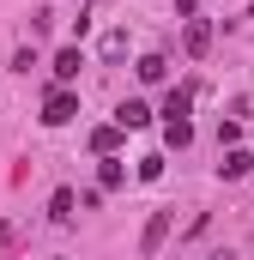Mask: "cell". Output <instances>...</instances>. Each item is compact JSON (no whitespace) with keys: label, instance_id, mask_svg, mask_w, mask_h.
<instances>
[{"label":"cell","instance_id":"obj_3","mask_svg":"<svg viewBox=\"0 0 254 260\" xmlns=\"http://www.w3.org/2000/svg\"><path fill=\"white\" fill-rule=\"evenodd\" d=\"M145 121H151V109H145L139 97H127L121 109H115V127H145Z\"/></svg>","mask_w":254,"mask_h":260},{"label":"cell","instance_id":"obj_12","mask_svg":"<svg viewBox=\"0 0 254 260\" xmlns=\"http://www.w3.org/2000/svg\"><path fill=\"white\" fill-rule=\"evenodd\" d=\"M212 260H224V254H212Z\"/></svg>","mask_w":254,"mask_h":260},{"label":"cell","instance_id":"obj_2","mask_svg":"<svg viewBox=\"0 0 254 260\" xmlns=\"http://www.w3.org/2000/svg\"><path fill=\"white\" fill-rule=\"evenodd\" d=\"M164 236H170V212H151V224H145L139 248H145V254H157V248H164Z\"/></svg>","mask_w":254,"mask_h":260},{"label":"cell","instance_id":"obj_6","mask_svg":"<svg viewBox=\"0 0 254 260\" xmlns=\"http://www.w3.org/2000/svg\"><path fill=\"white\" fill-rule=\"evenodd\" d=\"M248 170H254V157H248V151H230V157H224V176H230V182H242Z\"/></svg>","mask_w":254,"mask_h":260},{"label":"cell","instance_id":"obj_7","mask_svg":"<svg viewBox=\"0 0 254 260\" xmlns=\"http://www.w3.org/2000/svg\"><path fill=\"white\" fill-rule=\"evenodd\" d=\"M91 145H97V151H103V157H109V151H115V145H121V127H97V133H91Z\"/></svg>","mask_w":254,"mask_h":260},{"label":"cell","instance_id":"obj_11","mask_svg":"<svg viewBox=\"0 0 254 260\" xmlns=\"http://www.w3.org/2000/svg\"><path fill=\"white\" fill-rule=\"evenodd\" d=\"M97 182H103V188H121V164H115V157H103V170H97Z\"/></svg>","mask_w":254,"mask_h":260},{"label":"cell","instance_id":"obj_8","mask_svg":"<svg viewBox=\"0 0 254 260\" xmlns=\"http://www.w3.org/2000/svg\"><path fill=\"white\" fill-rule=\"evenodd\" d=\"M188 97H194V91H170V103H164V115H170V121H182V115H188Z\"/></svg>","mask_w":254,"mask_h":260},{"label":"cell","instance_id":"obj_4","mask_svg":"<svg viewBox=\"0 0 254 260\" xmlns=\"http://www.w3.org/2000/svg\"><path fill=\"white\" fill-rule=\"evenodd\" d=\"M79 67H85V55H79V49H61V55H55V79L73 85V79H79Z\"/></svg>","mask_w":254,"mask_h":260},{"label":"cell","instance_id":"obj_1","mask_svg":"<svg viewBox=\"0 0 254 260\" xmlns=\"http://www.w3.org/2000/svg\"><path fill=\"white\" fill-rule=\"evenodd\" d=\"M73 115H79V97H73V91H49V103H43V121H49V127H67Z\"/></svg>","mask_w":254,"mask_h":260},{"label":"cell","instance_id":"obj_5","mask_svg":"<svg viewBox=\"0 0 254 260\" xmlns=\"http://www.w3.org/2000/svg\"><path fill=\"white\" fill-rule=\"evenodd\" d=\"M182 43H188V55H206V49H212V24H206V18H194Z\"/></svg>","mask_w":254,"mask_h":260},{"label":"cell","instance_id":"obj_9","mask_svg":"<svg viewBox=\"0 0 254 260\" xmlns=\"http://www.w3.org/2000/svg\"><path fill=\"white\" fill-rule=\"evenodd\" d=\"M139 79L157 85V79H164V55H145V61H139Z\"/></svg>","mask_w":254,"mask_h":260},{"label":"cell","instance_id":"obj_10","mask_svg":"<svg viewBox=\"0 0 254 260\" xmlns=\"http://www.w3.org/2000/svg\"><path fill=\"white\" fill-rule=\"evenodd\" d=\"M164 139H170V145H188L194 127H188V121H164Z\"/></svg>","mask_w":254,"mask_h":260}]
</instances>
